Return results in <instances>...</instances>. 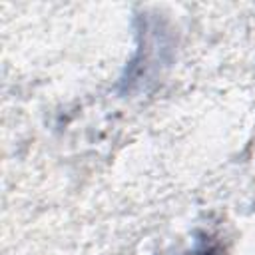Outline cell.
Returning <instances> with one entry per match:
<instances>
[{
  "label": "cell",
  "instance_id": "6da1fadb",
  "mask_svg": "<svg viewBox=\"0 0 255 255\" xmlns=\"http://www.w3.org/2000/svg\"><path fill=\"white\" fill-rule=\"evenodd\" d=\"M185 255H223V251H221V247H219V245L203 241V243L195 245V247H193L189 253H185Z\"/></svg>",
  "mask_w": 255,
  "mask_h": 255
}]
</instances>
